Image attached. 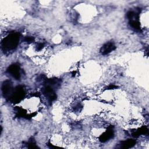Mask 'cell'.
Here are the masks:
<instances>
[{"mask_svg":"<svg viewBox=\"0 0 149 149\" xmlns=\"http://www.w3.org/2000/svg\"><path fill=\"white\" fill-rule=\"evenodd\" d=\"M20 34L17 32L10 33L2 42V47L4 50H12L16 48L18 45Z\"/></svg>","mask_w":149,"mask_h":149,"instance_id":"obj_1","label":"cell"},{"mask_svg":"<svg viewBox=\"0 0 149 149\" xmlns=\"http://www.w3.org/2000/svg\"><path fill=\"white\" fill-rule=\"evenodd\" d=\"M25 91L23 86H17L12 91L11 95L9 97V101L12 103L19 102L24 97Z\"/></svg>","mask_w":149,"mask_h":149,"instance_id":"obj_2","label":"cell"},{"mask_svg":"<svg viewBox=\"0 0 149 149\" xmlns=\"http://www.w3.org/2000/svg\"><path fill=\"white\" fill-rule=\"evenodd\" d=\"M42 94L47 98L48 101L51 102L56 99V95L54 89L49 86H45L41 90Z\"/></svg>","mask_w":149,"mask_h":149,"instance_id":"obj_3","label":"cell"},{"mask_svg":"<svg viewBox=\"0 0 149 149\" xmlns=\"http://www.w3.org/2000/svg\"><path fill=\"white\" fill-rule=\"evenodd\" d=\"M12 83L10 80H5L2 85V91L4 97H9L13 91Z\"/></svg>","mask_w":149,"mask_h":149,"instance_id":"obj_4","label":"cell"},{"mask_svg":"<svg viewBox=\"0 0 149 149\" xmlns=\"http://www.w3.org/2000/svg\"><path fill=\"white\" fill-rule=\"evenodd\" d=\"M7 72L16 80H19L20 78V66L18 64L14 63L9 66L7 69Z\"/></svg>","mask_w":149,"mask_h":149,"instance_id":"obj_5","label":"cell"},{"mask_svg":"<svg viewBox=\"0 0 149 149\" xmlns=\"http://www.w3.org/2000/svg\"><path fill=\"white\" fill-rule=\"evenodd\" d=\"M113 136V130L112 126H110L108 127L107 130L103 133L99 137V140L101 142L104 143L110 139L112 138Z\"/></svg>","mask_w":149,"mask_h":149,"instance_id":"obj_6","label":"cell"},{"mask_svg":"<svg viewBox=\"0 0 149 149\" xmlns=\"http://www.w3.org/2000/svg\"><path fill=\"white\" fill-rule=\"evenodd\" d=\"M116 49V47L113 42H108L105 43L102 45V47L100 49V52L102 55H107L112 51Z\"/></svg>","mask_w":149,"mask_h":149,"instance_id":"obj_7","label":"cell"},{"mask_svg":"<svg viewBox=\"0 0 149 149\" xmlns=\"http://www.w3.org/2000/svg\"><path fill=\"white\" fill-rule=\"evenodd\" d=\"M136 143V141L134 139H127L121 141L120 144V148H130L133 147Z\"/></svg>","mask_w":149,"mask_h":149,"instance_id":"obj_8","label":"cell"},{"mask_svg":"<svg viewBox=\"0 0 149 149\" xmlns=\"http://www.w3.org/2000/svg\"><path fill=\"white\" fill-rule=\"evenodd\" d=\"M148 131V128L146 126H143L141 127L140 128L138 129L137 130H135L134 132H133L132 133V135L134 137H138L141 134H147Z\"/></svg>","mask_w":149,"mask_h":149,"instance_id":"obj_9","label":"cell"},{"mask_svg":"<svg viewBox=\"0 0 149 149\" xmlns=\"http://www.w3.org/2000/svg\"><path fill=\"white\" fill-rule=\"evenodd\" d=\"M130 26L136 30H140V22L137 20H132L129 22Z\"/></svg>","mask_w":149,"mask_h":149,"instance_id":"obj_10","label":"cell"},{"mask_svg":"<svg viewBox=\"0 0 149 149\" xmlns=\"http://www.w3.org/2000/svg\"><path fill=\"white\" fill-rule=\"evenodd\" d=\"M27 147L29 148H37L38 147L36 145V141L33 138L30 139L29 142L27 143Z\"/></svg>","mask_w":149,"mask_h":149,"instance_id":"obj_11","label":"cell"},{"mask_svg":"<svg viewBox=\"0 0 149 149\" xmlns=\"http://www.w3.org/2000/svg\"><path fill=\"white\" fill-rule=\"evenodd\" d=\"M34 38L33 37H26L24 38V41L26 42H28V43L32 42L34 41Z\"/></svg>","mask_w":149,"mask_h":149,"instance_id":"obj_12","label":"cell"},{"mask_svg":"<svg viewBox=\"0 0 149 149\" xmlns=\"http://www.w3.org/2000/svg\"><path fill=\"white\" fill-rule=\"evenodd\" d=\"M44 47V44L42 43H38L37 45V49L38 51L41 50Z\"/></svg>","mask_w":149,"mask_h":149,"instance_id":"obj_13","label":"cell"},{"mask_svg":"<svg viewBox=\"0 0 149 149\" xmlns=\"http://www.w3.org/2000/svg\"><path fill=\"white\" fill-rule=\"evenodd\" d=\"M118 88V86H115V85H113V84H111L109 86H108L107 87V89L108 90H111V89H115V88Z\"/></svg>","mask_w":149,"mask_h":149,"instance_id":"obj_14","label":"cell"},{"mask_svg":"<svg viewBox=\"0 0 149 149\" xmlns=\"http://www.w3.org/2000/svg\"><path fill=\"white\" fill-rule=\"evenodd\" d=\"M76 71L72 72V76H75V75H76Z\"/></svg>","mask_w":149,"mask_h":149,"instance_id":"obj_15","label":"cell"}]
</instances>
